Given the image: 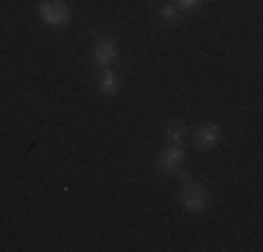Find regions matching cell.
Here are the masks:
<instances>
[{"mask_svg":"<svg viewBox=\"0 0 263 252\" xmlns=\"http://www.w3.org/2000/svg\"><path fill=\"white\" fill-rule=\"evenodd\" d=\"M98 90H101L104 96H115V93L121 90V76L112 70V67H104L101 79H98Z\"/></svg>","mask_w":263,"mask_h":252,"instance_id":"6","label":"cell"},{"mask_svg":"<svg viewBox=\"0 0 263 252\" xmlns=\"http://www.w3.org/2000/svg\"><path fill=\"white\" fill-rule=\"evenodd\" d=\"M160 14H162V20H168V23L179 20V11H177V6H174V3H165V6H162Z\"/></svg>","mask_w":263,"mask_h":252,"instance_id":"9","label":"cell"},{"mask_svg":"<svg viewBox=\"0 0 263 252\" xmlns=\"http://www.w3.org/2000/svg\"><path fill=\"white\" fill-rule=\"evenodd\" d=\"M221 143V126L218 123H202L193 135V146L202 149V151H210Z\"/></svg>","mask_w":263,"mask_h":252,"instance_id":"5","label":"cell"},{"mask_svg":"<svg viewBox=\"0 0 263 252\" xmlns=\"http://www.w3.org/2000/svg\"><path fill=\"white\" fill-rule=\"evenodd\" d=\"M118 56H121V50H118V42L112 40V37H101V40L92 45V62H96L98 67H112L118 62Z\"/></svg>","mask_w":263,"mask_h":252,"instance_id":"3","label":"cell"},{"mask_svg":"<svg viewBox=\"0 0 263 252\" xmlns=\"http://www.w3.org/2000/svg\"><path fill=\"white\" fill-rule=\"evenodd\" d=\"M182 163H185V149H182V143H168V149L157 157V171L174 174V171H179V168H182Z\"/></svg>","mask_w":263,"mask_h":252,"instance_id":"4","label":"cell"},{"mask_svg":"<svg viewBox=\"0 0 263 252\" xmlns=\"http://www.w3.org/2000/svg\"><path fill=\"white\" fill-rule=\"evenodd\" d=\"M208 188L199 185V182H193L191 174L182 176V193H179V202H182V207L187 213H204L208 210Z\"/></svg>","mask_w":263,"mask_h":252,"instance_id":"1","label":"cell"},{"mask_svg":"<svg viewBox=\"0 0 263 252\" xmlns=\"http://www.w3.org/2000/svg\"><path fill=\"white\" fill-rule=\"evenodd\" d=\"M182 135H185V123L182 121H171L165 129V137L168 143H182Z\"/></svg>","mask_w":263,"mask_h":252,"instance_id":"7","label":"cell"},{"mask_svg":"<svg viewBox=\"0 0 263 252\" xmlns=\"http://www.w3.org/2000/svg\"><path fill=\"white\" fill-rule=\"evenodd\" d=\"M202 3L204 0H174V6H177L179 14H191V11H196Z\"/></svg>","mask_w":263,"mask_h":252,"instance_id":"8","label":"cell"},{"mask_svg":"<svg viewBox=\"0 0 263 252\" xmlns=\"http://www.w3.org/2000/svg\"><path fill=\"white\" fill-rule=\"evenodd\" d=\"M40 17L45 25H51V28H62V25H70V9H67L65 3H59V0H45V3H40Z\"/></svg>","mask_w":263,"mask_h":252,"instance_id":"2","label":"cell"}]
</instances>
